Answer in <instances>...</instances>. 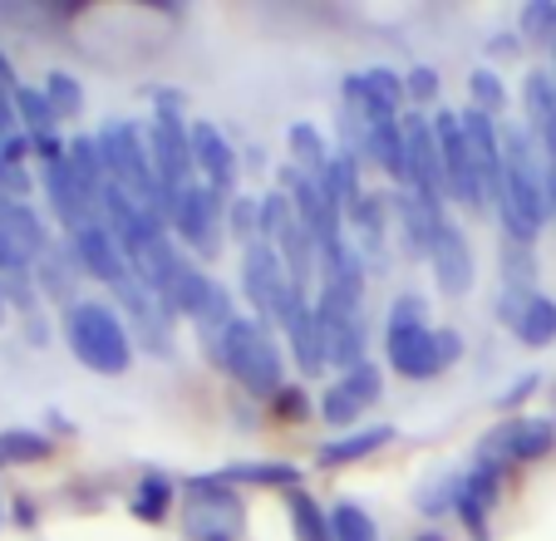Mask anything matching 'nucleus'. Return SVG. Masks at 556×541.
I'll list each match as a JSON object with an SVG mask.
<instances>
[{"mask_svg":"<svg viewBox=\"0 0 556 541\" xmlns=\"http://www.w3.org/2000/svg\"><path fill=\"white\" fill-rule=\"evenodd\" d=\"M546 212V158L527 128H503V198H497V217H503L507 241L532 247L542 231Z\"/></svg>","mask_w":556,"mask_h":541,"instance_id":"nucleus-1","label":"nucleus"},{"mask_svg":"<svg viewBox=\"0 0 556 541\" xmlns=\"http://www.w3.org/2000/svg\"><path fill=\"white\" fill-rule=\"evenodd\" d=\"M212 354H217V365L227 369L237 385L252 389L256 399L281 394V354H276L271 335H266L256 320H242V315H237V320L217 335Z\"/></svg>","mask_w":556,"mask_h":541,"instance_id":"nucleus-2","label":"nucleus"},{"mask_svg":"<svg viewBox=\"0 0 556 541\" xmlns=\"http://www.w3.org/2000/svg\"><path fill=\"white\" fill-rule=\"evenodd\" d=\"M64 335H70V350L79 354V365L94 369V375H124V369L134 365V344H128L124 320L99 301L70 305Z\"/></svg>","mask_w":556,"mask_h":541,"instance_id":"nucleus-3","label":"nucleus"},{"mask_svg":"<svg viewBox=\"0 0 556 541\" xmlns=\"http://www.w3.org/2000/svg\"><path fill=\"white\" fill-rule=\"evenodd\" d=\"M242 291H247L252 311L262 315L266 325H291V315L305 305V295L295 291L291 270H286V261L276 256L271 241L247 247V256H242Z\"/></svg>","mask_w":556,"mask_h":541,"instance_id":"nucleus-4","label":"nucleus"},{"mask_svg":"<svg viewBox=\"0 0 556 541\" xmlns=\"http://www.w3.org/2000/svg\"><path fill=\"white\" fill-rule=\"evenodd\" d=\"M148 153H153V173L163 188H188L192 183V128L182 124L178 109H157L148 124Z\"/></svg>","mask_w":556,"mask_h":541,"instance_id":"nucleus-5","label":"nucleus"},{"mask_svg":"<svg viewBox=\"0 0 556 541\" xmlns=\"http://www.w3.org/2000/svg\"><path fill=\"white\" fill-rule=\"evenodd\" d=\"M433 134H439L443 173H448V198L468 202V207H488L483 177L472 167V148H468V134H463V114H439L433 118Z\"/></svg>","mask_w":556,"mask_h":541,"instance_id":"nucleus-6","label":"nucleus"},{"mask_svg":"<svg viewBox=\"0 0 556 541\" xmlns=\"http://www.w3.org/2000/svg\"><path fill=\"white\" fill-rule=\"evenodd\" d=\"M404 143H409V183H414V198L433 202L443 207L448 202V173H443V153H439V134L424 114L404 118Z\"/></svg>","mask_w":556,"mask_h":541,"instance_id":"nucleus-7","label":"nucleus"},{"mask_svg":"<svg viewBox=\"0 0 556 541\" xmlns=\"http://www.w3.org/2000/svg\"><path fill=\"white\" fill-rule=\"evenodd\" d=\"M286 188H291V202H295V217H301V227L311 231V241H315V251H330L336 241H345L340 237V202L330 198V188L320 183V177H305V173H286Z\"/></svg>","mask_w":556,"mask_h":541,"instance_id":"nucleus-8","label":"nucleus"},{"mask_svg":"<svg viewBox=\"0 0 556 541\" xmlns=\"http://www.w3.org/2000/svg\"><path fill=\"white\" fill-rule=\"evenodd\" d=\"M222 202L217 192L207 188V183H188V188L173 192V212H168V227L178 231L182 241H192V247L202 251V256H212L217 251V217H222Z\"/></svg>","mask_w":556,"mask_h":541,"instance_id":"nucleus-9","label":"nucleus"},{"mask_svg":"<svg viewBox=\"0 0 556 541\" xmlns=\"http://www.w3.org/2000/svg\"><path fill=\"white\" fill-rule=\"evenodd\" d=\"M556 448V424L552 418H513V424L493 428V438H483V463L513 468V463L546 458Z\"/></svg>","mask_w":556,"mask_h":541,"instance_id":"nucleus-10","label":"nucleus"},{"mask_svg":"<svg viewBox=\"0 0 556 541\" xmlns=\"http://www.w3.org/2000/svg\"><path fill=\"white\" fill-rule=\"evenodd\" d=\"M45 251H50V241H45V227H40V217H35V207L5 202V207H0V270H5V276H21Z\"/></svg>","mask_w":556,"mask_h":541,"instance_id":"nucleus-11","label":"nucleus"},{"mask_svg":"<svg viewBox=\"0 0 556 541\" xmlns=\"http://www.w3.org/2000/svg\"><path fill=\"white\" fill-rule=\"evenodd\" d=\"M192 531L202 541H231L237 521H242V502L222 478H198L192 482Z\"/></svg>","mask_w":556,"mask_h":541,"instance_id":"nucleus-12","label":"nucleus"},{"mask_svg":"<svg viewBox=\"0 0 556 541\" xmlns=\"http://www.w3.org/2000/svg\"><path fill=\"white\" fill-rule=\"evenodd\" d=\"M70 256H74V266L85 270V276H94V281L118 286L128 276V261H124V251H118L114 231H109L104 222H89V227L70 231Z\"/></svg>","mask_w":556,"mask_h":541,"instance_id":"nucleus-13","label":"nucleus"},{"mask_svg":"<svg viewBox=\"0 0 556 541\" xmlns=\"http://www.w3.org/2000/svg\"><path fill=\"white\" fill-rule=\"evenodd\" d=\"M400 99H404V79L389 70H365L345 79V104L355 109L369 124H384V118H400Z\"/></svg>","mask_w":556,"mask_h":541,"instance_id":"nucleus-14","label":"nucleus"},{"mask_svg":"<svg viewBox=\"0 0 556 541\" xmlns=\"http://www.w3.org/2000/svg\"><path fill=\"white\" fill-rule=\"evenodd\" d=\"M463 134H468V148H472V167L483 177L488 207H497V198H503V134H497L493 114H483V109L463 114Z\"/></svg>","mask_w":556,"mask_h":541,"instance_id":"nucleus-15","label":"nucleus"},{"mask_svg":"<svg viewBox=\"0 0 556 541\" xmlns=\"http://www.w3.org/2000/svg\"><path fill=\"white\" fill-rule=\"evenodd\" d=\"M384 350H389V365H394V375H404V379H433L443 369L439 340H433L429 325H400V330L389 325Z\"/></svg>","mask_w":556,"mask_h":541,"instance_id":"nucleus-16","label":"nucleus"},{"mask_svg":"<svg viewBox=\"0 0 556 541\" xmlns=\"http://www.w3.org/2000/svg\"><path fill=\"white\" fill-rule=\"evenodd\" d=\"M429 261H433V281H439L443 295H468L472 291V251H468V237H463L458 222H443L439 237L429 247Z\"/></svg>","mask_w":556,"mask_h":541,"instance_id":"nucleus-17","label":"nucleus"},{"mask_svg":"<svg viewBox=\"0 0 556 541\" xmlns=\"http://www.w3.org/2000/svg\"><path fill=\"white\" fill-rule=\"evenodd\" d=\"M192 163H198V173L207 177V188L217 198H231V188H237V153H231V143L207 118L192 124Z\"/></svg>","mask_w":556,"mask_h":541,"instance_id":"nucleus-18","label":"nucleus"},{"mask_svg":"<svg viewBox=\"0 0 556 541\" xmlns=\"http://www.w3.org/2000/svg\"><path fill=\"white\" fill-rule=\"evenodd\" d=\"M286 335H291L295 365H301L305 375H320V369L330 365V335H326V320H320L315 305H301V311L291 315V325H286Z\"/></svg>","mask_w":556,"mask_h":541,"instance_id":"nucleus-19","label":"nucleus"},{"mask_svg":"<svg viewBox=\"0 0 556 541\" xmlns=\"http://www.w3.org/2000/svg\"><path fill=\"white\" fill-rule=\"evenodd\" d=\"M369 158L384 167L394 183H409V143H404V118L369 124Z\"/></svg>","mask_w":556,"mask_h":541,"instance_id":"nucleus-20","label":"nucleus"},{"mask_svg":"<svg viewBox=\"0 0 556 541\" xmlns=\"http://www.w3.org/2000/svg\"><path fill=\"white\" fill-rule=\"evenodd\" d=\"M320 286L345 291V295L365 291V261H359L355 241H336L330 251H320Z\"/></svg>","mask_w":556,"mask_h":541,"instance_id":"nucleus-21","label":"nucleus"},{"mask_svg":"<svg viewBox=\"0 0 556 541\" xmlns=\"http://www.w3.org/2000/svg\"><path fill=\"white\" fill-rule=\"evenodd\" d=\"M400 222H404V237H409V251H419V256H429L433 237H439V227L448 217H443V207H433V202L424 198H400Z\"/></svg>","mask_w":556,"mask_h":541,"instance_id":"nucleus-22","label":"nucleus"},{"mask_svg":"<svg viewBox=\"0 0 556 541\" xmlns=\"http://www.w3.org/2000/svg\"><path fill=\"white\" fill-rule=\"evenodd\" d=\"M350 217H355V237L359 247L369 251V256H379L384 251V237H389V202L384 198H359L355 207H350Z\"/></svg>","mask_w":556,"mask_h":541,"instance_id":"nucleus-23","label":"nucleus"},{"mask_svg":"<svg viewBox=\"0 0 556 541\" xmlns=\"http://www.w3.org/2000/svg\"><path fill=\"white\" fill-rule=\"evenodd\" d=\"M394 438V428L389 424H375L365 428V433H350V438H336V443L320 448V463H350V458H369V453H379V448Z\"/></svg>","mask_w":556,"mask_h":541,"instance_id":"nucleus-24","label":"nucleus"},{"mask_svg":"<svg viewBox=\"0 0 556 541\" xmlns=\"http://www.w3.org/2000/svg\"><path fill=\"white\" fill-rule=\"evenodd\" d=\"M513 330H517L522 344H552L556 340V301H546V295H527V311Z\"/></svg>","mask_w":556,"mask_h":541,"instance_id":"nucleus-25","label":"nucleus"},{"mask_svg":"<svg viewBox=\"0 0 556 541\" xmlns=\"http://www.w3.org/2000/svg\"><path fill=\"white\" fill-rule=\"evenodd\" d=\"M15 114H21V124L30 128V138H54V124H60V114H54V104L40 95V89H15Z\"/></svg>","mask_w":556,"mask_h":541,"instance_id":"nucleus-26","label":"nucleus"},{"mask_svg":"<svg viewBox=\"0 0 556 541\" xmlns=\"http://www.w3.org/2000/svg\"><path fill=\"white\" fill-rule=\"evenodd\" d=\"M286 143H291V158L301 163V173L305 177H320L326 173V163H330V153H326V138L315 134L311 124H291V134H286Z\"/></svg>","mask_w":556,"mask_h":541,"instance_id":"nucleus-27","label":"nucleus"},{"mask_svg":"<svg viewBox=\"0 0 556 541\" xmlns=\"http://www.w3.org/2000/svg\"><path fill=\"white\" fill-rule=\"evenodd\" d=\"M320 183H326V188H330V198H336L345 212L355 207L359 198H365V192H359V167H355V158H350V153L330 158V163H326V173H320Z\"/></svg>","mask_w":556,"mask_h":541,"instance_id":"nucleus-28","label":"nucleus"},{"mask_svg":"<svg viewBox=\"0 0 556 541\" xmlns=\"http://www.w3.org/2000/svg\"><path fill=\"white\" fill-rule=\"evenodd\" d=\"M301 473L291 463H231L222 482H262V488H295Z\"/></svg>","mask_w":556,"mask_h":541,"instance_id":"nucleus-29","label":"nucleus"},{"mask_svg":"<svg viewBox=\"0 0 556 541\" xmlns=\"http://www.w3.org/2000/svg\"><path fill=\"white\" fill-rule=\"evenodd\" d=\"M291 521H295V537L301 541H336L330 512H320L315 498H305V492H291Z\"/></svg>","mask_w":556,"mask_h":541,"instance_id":"nucleus-30","label":"nucleus"},{"mask_svg":"<svg viewBox=\"0 0 556 541\" xmlns=\"http://www.w3.org/2000/svg\"><path fill=\"white\" fill-rule=\"evenodd\" d=\"M330 531H336V541H379V527L369 521V512L359 502H340L330 512Z\"/></svg>","mask_w":556,"mask_h":541,"instance_id":"nucleus-31","label":"nucleus"},{"mask_svg":"<svg viewBox=\"0 0 556 541\" xmlns=\"http://www.w3.org/2000/svg\"><path fill=\"white\" fill-rule=\"evenodd\" d=\"M168 498H173L168 478H163V473H148V478L138 482L134 517H138V521H163V512H168Z\"/></svg>","mask_w":556,"mask_h":541,"instance_id":"nucleus-32","label":"nucleus"},{"mask_svg":"<svg viewBox=\"0 0 556 541\" xmlns=\"http://www.w3.org/2000/svg\"><path fill=\"white\" fill-rule=\"evenodd\" d=\"M50 453V438L30 433V428H11V433H0V463H35Z\"/></svg>","mask_w":556,"mask_h":541,"instance_id":"nucleus-33","label":"nucleus"},{"mask_svg":"<svg viewBox=\"0 0 556 541\" xmlns=\"http://www.w3.org/2000/svg\"><path fill=\"white\" fill-rule=\"evenodd\" d=\"M532 276H536L532 247H522V241H503V291H522V286H532Z\"/></svg>","mask_w":556,"mask_h":541,"instance_id":"nucleus-34","label":"nucleus"},{"mask_svg":"<svg viewBox=\"0 0 556 541\" xmlns=\"http://www.w3.org/2000/svg\"><path fill=\"white\" fill-rule=\"evenodd\" d=\"M522 35L536 45H556V0H532L522 11Z\"/></svg>","mask_w":556,"mask_h":541,"instance_id":"nucleus-35","label":"nucleus"},{"mask_svg":"<svg viewBox=\"0 0 556 541\" xmlns=\"http://www.w3.org/2000/svg\"><path fill=\"white\" fill-rule=\"evenodd\" d=\"M340 389H345V394L355 399L359 408H369V404H375V399H379V389H384V379H379V369L365 360V365L345 369V379H340Z\"/></svg>","mask_w":556,"mask_h":541,"instance_id":"nucleus-36","label":"nucleus"},{"mask_svg":"<svg viewBox=\"0 0 556 541\" xmlns=\"http://www.w3.org/2000/svg\"><path fill=\"white\" fill-rule=\"evenodd\" d=\"M45 99L54 104V114H60V118H70V114H79V109H85V89H79L70 74H50V79H45Z\"/></svg>","mask_w":556,"mask_h":541,"instance_id":"nucleus-37","label":"nucleus"},{"mask_svg":"<svg viewBox=\"0 0 556 541\" xmlns=\"http://www.w3.org/2000/svg\"><path fill=\"white\" fill-rule=\"evenodd\" d=\"M231 231H237L247 247H256V241H262V202H252V198L231 202Z\"/></svg>","mask_w":556,"mask_h":541,"instance_id":"nucleus-38","label":"nucleus"},{"mask_svg":"<svg viewBox=\"0 0 556 541\" xmlns=\"http://www.w3.org/2000/svg\"><path fill=\"white\" fill-rule=\"evenodd\" d=\"M359 414H365V408H359L340 385H336V389H326V399H320V418H326V424H336V428H350Z\"/></svg>","mask_w":556,"mask_h":541,"instance_id":"nucleus-39","label":"nucleus"},{"mask_svg":"<svg viewBox=\"0 0 556 541\" xmlns=\"http://www.w3.org/2000/svg\"><path fill=\"white\" fill-rule=\"evenodd\" d=\"M468 95L478 99V109H483V114H497V109H503V99H507L493 70H478V74H472V79H468Z\"/></svg>","mask_w":556,"mask_h":541,"instance_id":"nucleus-40","label":"nucleus"},{"mask_svg":"<svg viewBox=\"0 0 556 541\" xmlns=\"http://www.w3.org/2000/svg\"><path fill=\"white\" fill-rule=\"evenodd\" d=\"M35 281H40L50 295H60V301L70 295V270H64V261L54 256V251H45L40 256V276H35Z\"/></svg>","mask_w":556,"mask_h":541,"instance_id":"nucleus-41","label":"nucleus"},{"mask_svg":"<svg viewBox=\"0 0 556 541\" xmlns=\"http://www.w3.org/2000/svg\"><path fill=\"white\" fill-rule=\"evenodd\" d=\"M404 89H409V95L419 99V104H429V99L439 95V74H433L429 64H419V70H409V74H404Z\"/></svg>","mask_w":556,"mask_h":541,"instance_id":"nucleus-42","label":"nucleus"},{"mask_svg":"<svg viewBox=\"0 0 556 541\" xmlns=\"http://www.w3.org/2000/svg\"><path fill=\"white\" fill-rule=\"evenodd\" d=\"M389 325L400 330V325H424V301L419 295H400V301L389 305Z\"/></svg>","mask_w":556,"mask_h":541,"instance_id":"nucleus-43","label":"nucleus"},{"mask_svg":"<svg viewBox=\"0 0 556 541\" xmlns=\"http://www.w3.org/2000/svg\"><path fill=\"white\" fill-rule=\"evenodd\" d=\"M433 340H439V360H443V369L448 365H458L463 360V340L453 330H433Z\"/></svg>","mask_w":556,"mask_h":541,"instance_id":"nucleus-44","label":"nucleus"},{"mask_svg":"<svg viewBox=\"0 0 556 541\" xmlns=\"http://www.w3.org/2000/svg\"><path fill=\"white\" fill-rule=\"evenodd\" d=\"M15 99L5 95V89H0V143H5V138H15Z\"/></svg>","mask_w":556,"mask_h":541,"instance_id":"nucleus-45","label":"nucleus"},{"mask_svg":"<svg viewBox=\"0 0 556 541\" xmlns=\"http://www.w3.org/2000/svg\"><path fill=\"white\" fill-rule=\"evenodd\" d=\"M532 389H536V379H532V375H527V379H517V385H513V389H507V394H503V408L522 404V399H527V394H532Z\"/></svg>","mask_w":556,"mask_h":541,"instance_id":"nucleus-46","label":"nucleus"},{"mask_svg":"<svg viewBox=\"0 0 556 541\" xmlns=\"http://www.w3.org/2000/svg\"><path fill=\"white\" fill-rule=\"evenodd\" d=\"M276 404H281V414H301L305 399H301V389H281V394H276Z\"/></svg>","mask_w":556,"mask_h":541,"instance_id":"nucleus-47","label":"nucleus"},{"mask_svg":"<svg viewBox=\"0 0 556 541\" xmlns=\"http://www.w3.org/2000/svg\"><path fill=\"white\" fill-rule=\"evenodd\" d=\"M546 202L556 212V158H546Z\"/></svg>","mask_w":556,"mask_h":541,"instance_id":"nucleus-48","label":"nucleus"},{"mask_svg":"<svg viewBox=\"0 0 556 541\" xmlns=\"http://www.w3.org/2000/svg\"><path fill=\"white\" fill-rule=\"evenodd\" d=\"M11 79H15V74H11V60L0 54V89H11Z\"/></svg>","mask_w":556,"mask_h":541,"instance_id":"nucleus-49","label":"nucleus"},{"mask_svg":"<svg viewBox=\"0 0 556 541\" xmlns=\"http://www.w3.org/2000/svg\"><path fill=\"white\" fill-rule=\"evenodd\" d=\"M419 541H443V537H439V531H429V537H419Z\"/></svg>","mask_w":556,"mask_h":541,"instance_id":"nucleus-50","label":"nucleus"},{"mask_svg":"<svg viewBox=\"0 0 556 541\" xmlns=\"http://www.w3.org/2000/svg\"><path fill=\"white\" fill-rule=\"evenodd\" d=\"M0 320H5V295H0Z\"/></svg>","mask_w":556,"mask_h":541,"instance_id":"nucleus-51","label":"nucleus"},{"mask_svg":"<svg viewBox=\"0 0 556 541\" xmlns=\"http://www.w3.org/2000/svg\"><path fill=\"white\" fill-rule=\"evenodd\" d=\"M552 54H556V45H552Z\"/></svg>","mask_w":556,"mask_h":541,"instance_id":"nucleus-52","label":"nucleus"}]
</instances>
